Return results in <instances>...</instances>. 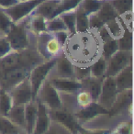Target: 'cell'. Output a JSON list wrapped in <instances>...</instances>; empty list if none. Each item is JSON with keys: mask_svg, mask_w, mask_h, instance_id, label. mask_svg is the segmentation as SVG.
<instances>
[{"mask_svg": "<svg viewBox=\"0 0 134 134\" xmlns=\"http://www.w3.org/2000/svg\"><path fill=\"white\" fill-rule=\"evenodd\" d=\"M101 40L97 30L70 34L63 52L77 66H90L101 56Z\"/></svg>", "mask_w": 134, "mask_h": 134, "instance_id": "cell-1", "label": "cell"}, {"mask_svg": "<svg viewBox=\"0 0 134 134\" xmlns=\"http://www.w3.org/2000/svg\"><path fill=\"white\" fill-rule=\"evenodd\" d=\"M44 61L34 47L18 51L11 50L0 59V75L8 70L18 68L31 70L34 66Z\"/></svg>", "mask_w": 134, "mask_h": 134, "instance_id": "cell-2", "label": "cell"}, {"mask_svg": "<svg viewBox=\"0 0 134 134\" xmlns=\"http://www.w3.org/2000/svg\"><path fill=\"white\" fill-rule=\"evenodd\" d=\"M30 16L18 22H14L8 31L6 33V38L9 42L12 50H23L29 47H34V37L29 28Z\"/></svg>", "mask_w": 134, "mask_h": 134, "instance_id": "cell-3", "label": "cell"}, {"mask_svg": "<svg viewBox=\"0 0 134 134\" xmlns=\"http://www.w3.org/2000/svg\"><path fill=\"white\" fill-rule=\"evenodd\" d=\"M33 46L45 61L56 59L63 52V46L55 34L48 30L35 34Z\"/></svg>", "mask_w": 134, "mask_h": 134, "instance_id": "cell-4", "label": "cell"}, {"mask_svg": "<svg viewBox=\"0 0 134 134\" xmlns=\"http://www.w3.org/2000/svg\"><path fill=\"white\" fill-rule=\"evenodd\" d=\"M49 112H50L51 119L52 121L61 124L72 134L79 133L84 128L76 119L75 114L67 110L66 108H61L58 109H49Z\"/></svg>", "mask_w": 134, "mask_h": 134, "instance_id": "cell-5", "label": "cell"}, {"mask_svg": "<svg viewBox=\"0 0 134 134\" xmlns=\"http://www.w3.org/2000/svg\"><path fill=\"white\" fill-rule=\"evenodd\" d=\"M35 99L44 104L49 109H58L63 108L61 96L58 90L46 79L40 87Z\"/></svg>", "mask_w": 134, "mask_h": 134, "instance_id": "cell-6", "label": "cell"}, {"mask_svg": "<svg viewBox=\"0 0 134 134\" xmlns=\"http://www.w3.org/2000/svg\"><path fill=\"white\" fill-rule=\"evenodd\" d=\"M54 62H55V59L50 60V61H44L34 66L30 70L28 78L30 83V86H31L33 99H35L40 87L48 77L51 70L54 65Z\"/></svg>", "mask_w": 134, "mask_h": 134, "instance_id": "cell-7", "label": "cell"}, {"mask_svg": "<svg viewBox=\"0 0 134 134\" xmlns=\"http://www.w3.org/2000/svg\"><path fill=\"white\" fill-rule=\"evenodd\" d=\"M130 63H132V51L118 50L108 59L106 76L115 77Z\"/></svg>", "mask_w": 134, "mask_h": 134, "instance_id": "cell-8", "label": "cell"}, {"mask_svg": "<svg viewBox=\"0 0 134 134\" xmlns=\"http://www.w3.org/2000/svg\"><path fill=\"white\" fill-rule=\"evenodd\" d=\"M119 94L116 86L115 78L112 76H105L102 81V86L97 103L103 108L109 111Z\"/></svg>", "mask_w": 134, "mask_h": 134, "instance_id": "cell-9", "label": "cell"}, {"mask_svg": "<svg viewBox=\"0 0 134 134\" xmlns=\"http://www.w3.org/2000/svg\"><path fill=\"white\" fill-rule=\"evenodd\" d=\"M43 0H25L18 1L8 8H3L7 14L9 16L13 22H18L25 18L31 15L36 7L42 2Z\"/></svg>", "mask_w": 134, "mask_h": 134, "instance_id": "cell-10", "label": "cell"}, {"mask_svg": "<svg viewBox=\"0 0 134 134\" xmlns=\"http://www.w3.org/2000/svg\"><path fill=\"white\" fill-rule=\"evenodd\" d=\"M74 66L73 63L63 52L55 59L53 67L47 78H75Z\"/></svg>", "mask_w": 134, "mask_h": 134, "instance_id": "cell-11", "label": "cell"}, {"mask_svg": "<svg viewBox=\"0 0 134 134\" xmlns=\"http://www.w3.org/2000/svg\"><path fill=\"white\" fill-rule=\"evenodd\" d=\"M8 92L11 96L14 105L25 106L31 100H33L31 86H30L29 78H26L19 82Z\"/></svg>", "mask_w": 134, "mask_h": 134, "instance_id": "cell-12", "label": "cell"}, {"mask_svg": "<svg viewBox=\"0 0 134 134\" xmlns=\"http://www.w3.org/2000/svg\"><path fill=\"white\" fill-rule=\"evenodd\" d=\"M124 112H129L132 117V89L119 92L113 106L108 111V116L116 117L122 115Z\"/></svg>", "mask_w": 134, "mask_h": 134, "instance_id": "cell-13", "label": "cell"}, {"mask_svg": "<svg viewBox=\"0 0 134 134\" xmlns=\"http://www.w3.org/2000/svg\"><path fill=\"white\" fill-rule=\"evenodd\" d=\"M30 72V70L22 68L8 70L0 75V86L2 89L9 91L17 84L28 78Z\"/></svg>", "mask_w": 134, "mask_h": 134, "instance_id": "cell-14", "label": "cell"}, {"mask_svg": "<svg viewBox=\"0 0 134 134\" xmlns=\"http://www.w3.org/2000/svg\"><path fill=\"white\" fill-rule=\"evenodd\" d=\"M75 116L81 125L84 123H86L90 120H93L96 118L102 115H108V111L103 108L100 105H98L97 102H93L89 106L86 108H82L77 109L75 112H74Z\"/></svg>", "mask_w": 134, "mask_h": 134, "instance_id": "cell-15", "label": "cell"}, {"mask_svg": "<svg viewBox=\"0 0 134 134\" xmlns=\"http://www.w3.org/2000/svg\"><path fill=\"white\" fill-rule=\"evenodd\" d=\"M35 100L37 101V116L32 134H45L52 122L49 108L39 100Z\"/></svg>", "mask_w": 134, "mask_h": 134, "instance_id": "cell-16", "label": "cell"}, {"mask_svg": "<svg viewBox=\"0 0 134 134\" xmlns=\"http://www.w3.org/2000/svg\"><path fill=\"white\" fill-rule=\"evenodd\" d=\"M59 93H76L82 88L81 81L75 78H47Z\"/></svg>", "mask_w": 134, "mask_h": 134, "instance_id": "cell-17", "label": "cell"}, {"mask_svg": "<svg viewBox=\"0 0 134 134\" xmlns=\"http://www.w3.org/2000/svg\"><path fill=\"white\" fill-rule=\"evenodd\" d=\"M102 81L103 79L97 78V77H94L92 75H88L86 78L81 80L82 89L86 90V92L90 94L94 102H97L99 97L101 86H102Z\"/></svg>", "mask_w": 134, "mask_h": 134, "instance_id": "cell-18", "label": "cell"}, {"mask_svg": "<svg viewBox=\"0 0 134 134\" xmlns=\"http://www.w3.org/2000/svg\"><path fill=\"white\" fill-rule=\"evenodd\" d=\"M114 78L118 92L132 89V63L121 70Z\"/></svg>", "mask_w": 134, "mask_h": 134, "instance_id": "cell-19", "label": "cell"}, {"mask_svg": "<svg viewBox=\"0 0 134 134\" xmlns=\"http://www.w3.org/2000/svg\"><path fill=\"white\" fill-rule=\"evenodd\" d=\"M61 0H43L40 3L31 14H37L44 17L46 19H50L55 17V12Z\"/></svg>", "mask_w": 134, "mask_h": 134, "instance_id": "cell-20", "label": "cell"}, {"mask_svg": "<svg viewBox=\"0 0 134 134\" xmlns=\"http://www.w3.org/2000/svg\"><path fill=\"white\" fill-rule=\"evenodd\" d=\"M37 116V101L35 99L25 105V124L27 134H32Z\"/></svg>", "mask_w": 134, "mask_h": 134, "instance_id": "cell-21", "label": "cell"}, {"mask_svg": "<svg viewBox=\"0 0 134 134\" xmlns=\"http://www.w3.org/2000/svg\"><path fill=\"white\" fill-rule=\"evenodd\" d=\"M7 117L12 121L15 125L22 130H25L26 124H25V106H19V105H13L11 109L9 110Z\"/></svg>", "mask_w": 134, "mask_h": 134, "instance_id": "cell-22", "label": "cell"}, {"mask_svg": "<svg viewBox=\"0 0 134 134\" xmlns=\"http://www.w3.org/2000/svg\"><path fill=\"white\" fill-rule=\"evenodd\" d=\"M96 14L104 24L108 21L115 19V18L119 17L115 8H113L112 4L110 3V1H108V0H103Z\"/></svg>", "mask_w": 134, "mask_h": 134, "instance_id": "cell-23", "label": "cell"}, {"mask_svg": "<svg viewBox=\"0 0 134 134\" xmlns=\"http://www.w3.org/2000/svg\"><path fill=\"white\" fill-rule=\"evenodd\" d=\"M105 28L108 31L109 35L111 36L113 39H119L121 35H122L123 31L126 28H125L124 24H123L122 20H121L120 17H117L115 19H111V20L108 21L104 24Z\"/></svg>", "mask_w": 134, "mask_h": 134, "instance_id": "cell-24", "label": "cell"}, {"mask_svg": "<svg viewBox=\"0 0 134 134\" xmlns=\"http://www.w3.org/2000/svg\"><path fill=\"white\" fill-rule=\"evenodd\" d=\"M46 23L47 19L44 17L37 14H31L30 15L29 19V28L30 30L34 34L41 33V32L46 31Z\"/></svg>", "mask_w": 134, "mask_h": 134, "instance_id": "cell-25", "label": "cell"}, {"mask_svg": "<svg viewBox=\"0 0 134 134\" xmlns=\"http://www.w3.org/2000/svg\"><path fill=\"white\" fill-rule=\"evenodd\" d=\"M0 134H27L7 116L0 115Z\"/></svg>", "mask_w": 134, "mask_h": 134, "instance_id": "cell-26", "label": "cell"}, {"mask_svg": "<svg viewBox=\"0 0 134 134\" xmlns=\"http://www.w3.org/2000/svg\"><path fill=\"white\" fill-rule=\"evenodd\" d=\"M107 63L108 60L103 56H99L91 65H90V75L97 78L103 79L106 76Z\"/></svg>", "mask_w": 134, "mask_h": 134, "instance_id": "cell-27", "label": "cell"}, {"mask_svg": "<svg viewBox=\"0 0 134 134\" xmlns=\"http://www.w3.org/2000/svg\"><path fill=\"white\" fill-rule=\"evenodd\" d=\"M59 16L61 17L63 23L66 26L67 30L71 34L75 33L76 32V29H75V24H76V8L63 12V13L59 14Z\"/></svg>", "mask_w": 134, "mask_h": 134, "instance_id": "cell-28", "label": "cell"}, {"mask_svg": "<svg viewBox=\"0 0 134 134\" xmlns=\"http://www.w3.org/2000/svg\"><path fill=\"white\" fill-rule=\"evenodd\" d=\"M76 32H84L89 30L88 26V15L84 11L81 5L76 7Z\"/></svg>", "mask_w": 134, "mask_h": 134, "instance_id": "cell-29", "label": "cell"}, {"mask_svg": "<svg viewBox=\"0 0 134 134\" xmlns=\"http://www.w3.org/2000/svg\"><path fill=\"white\" fill-rule=\"evenodd\" d=\"M13 105V100H12L9 92L1 88L0 90V115H8Z\"/></svg>", "mask_w": 134, "mask_h": 134, "instance_id": "cell-30", "label": "cell"}, {"mask_svg": "<svg viewBox=\"0 0 134 134\" xmlns=\"http://www.w3.org/2000/svg\"><path fill=\"white\" fill-rule=\"evenodd\" d=\"M119 50L118 47V42L116 39H108L107 41H103L101 44V56L108 60L112 54L115 53Z\"/></svg>", "mask_w": 134, "mask_h": 134, "instance_id": "cell-31", "label": "cell"}, {"mask_svg": "<svg viewBox=\"0 0 134 134\" xmlns=\"http://www.w3.org/2000/svg\"><path fill=\"white\" fill-rule=\"evenodd\" d=\"M119 50L132 51V30L125 29L122 35L117 39Z\"/></svg>", "mask_w": 134, "mask_h": 134, "instance_id": "cell-32", "label": "cell"}, {"mask_svg": "<svg viewBox=\"0 0 134 134\" xmlns=\"http://www.w3.org/2000/svg\"><path fill=\"white\" fill-rule=\"evenodd\" d=\"M110 3L119 16L132 11V0H110Z\"/></svg>", "mask_w": 134, "mask_h": 134, "instance_id": "cell-33", "label": "cell"}, {"mask_svg": "<svg viewBox=\"0 0 134 134\" xmlns=\"http://www.w3.org/2000/svg\"><path fill=\"white\" fill-rule=\"evenodd\" d=\"M46 28L48 31L52 32V33L61 31V30H67L66 26H65L63 19H61V17L59 15L55 16V17L52 18L50 19H47Z\"/></svg>", "mask_w": 134, "mask_h": 134, "instance_id": "cell-34", "label": "cell"}, {"mask_svg": "<svg viewBox=\"0 0 134 134\" xmlns=\"http://www.w3.org/2000/svg\"><path fill=\"white\" fill-rule=\"evenodd\" d=\"M93 99H92L91 96L88 92L86 90L81 88L79 91L75 93V103H76L77 109L82 108H86V107L89 106L91 103H93Z\"/></svg>", "mask_w": 134, "mask_h": 134, "instance_id": "cell-35", "label": "cell"}, {"mask_svg": "<svg viewBox=\"0 0 134 134\" xmlns=\"http://www.w3.org/2000/svg\"><path fill=\"white\" fill-rule=\"evenodd\" d=\"M13 23L14 22L9 18V16L0 7V34L6 35V33L8 31Z\"/></svg>", "mask_w": 134, "mask_h": 134, "instance_id": "cell-36", "label": "cell"}, {"mask_svg": "<svg viewBox=\"0 0 134 134\" xmlns=\"http://www.w3.org/2000/svg\"><path fill=\"white\" fill-rule=\"evenodd\" d=\"M102 1L100 0H82L80 2V5L84 11L87 15L96 13L98 10Z\"/></svg>", "mask_w": 134, "mask_h": 134, "instance_id": "cell-37", "label": "cell"}, {"mask_svg": "<svg viewBox=\"0 0 134 134\" xmlns=\"http://www.w3.org/2000/svg\"><path fill=\"white\" fill-rule=\"evenodd\" d=\"M82 0H61V3L58 6L55 12V16H58L59 14L63 13L67 10H70L72 8H75L80 4Z\"/></svg>", "mask_w": 134, "mask_h": 134, "instance_id": "cell-38", "label": "cell"}, {"mask_svg": "<svg viewBox=\"0 0 134 134\" xmlns=\"http://www.w3.org/2000/svg\"><path fill=\"white\" fill-rule=\"evenodd\" d=\"M74 73H75V78L78 81L86 78V76L90 75V66H74Z\"/></svg>", "mask_w": 134, "mask_h": 134, "instance_id": "cell-39", "label": "cell"}, {"mask_svg": "<svg viewBox=\"0 0 134 134\" xmlns=\"http://www.w3.org/2000/svg\"><path fill=\"white\" fill-rule=\"evenodd\" d=\"M45 134H72V133L70 131H68V130H67L64 127L62 126L61 124L52 120L50 128L45 132Z\"/></svg>", "mask_w": 134, "mask_h": 134, "instance_id": "cell-40", "label": "cell"}, {"mask_svg": "<svg viewBox=\"0 0 134 134\" xmlns=\"http://www.w3.org/2000/svg\"><path fill=\"white\" fill-rule=\"evenodd\" d=\"M103 25H104V23L101 21V19L97 17L96 13L88 15V26H89V29L97 30Z\"/></svg>", "mask_w": 134, "mask_h": 134, "instance_id": "cell-41", "label": "cell"}, {"mask_svg": "<svg viewBox=\"0 0 134 134\" xmlns=\"http://www.w3.org/2000/svg\"><path fill=\"white\" fill-rule=\"evenodd\" d=\"M11 46L5 35H0V59L11 51Z\"/></svg>", "mask_w": 134, "mask_h": 134, "instance_id": "cell-42", "label": "cell"}, {"mask_svg": "<svg viewBox=\"0 0 134 134\" xmlns=\"http://www.w3.org/2000/svg\"><path fill=\"white\" fill-rule=\"evenodd\" d=\"M116 131H118L119 134H132V122L131 119L130 121L122 122L117 126L115 129Z\"/></svg>", "mask_w": 134, "mask_h": 134, "instance_id": "cell-43", "label": "cell"}, {"mask_svg": "<svg viewBox=\"0 0 134 134\" xmlns=\"http://www.w3.org/2000/svg\"><path fill=\"white\" fill-rule=\"evenodd\" d=\"M112 130H108V129H86L83 128L79 133L80 134H109Z\"/></svg>", "mask_w": 134, "mask_h": 134, "instance_id": "cell-44", "label": "cell"}, {"mask_svg": "<svg viewBox=\"0 0 134 134\" xmlns=\"http://www.w3.org/2000/svg\"><path fill=\"white\" fill-rule=\"evenodd\" d=\"M55 36L56 38H57L58 41H59L60 43H61V45L63 47V45L65 44V42H66L67 39L69 38L70 36V32L68 31V30H61V31H57L55 32Z\"/></svg>", "mask_w": 134, "mask_h": 134, "instance_id": "cell-45", "label": "cell"}, {"mask_svg": "<svg viewBox=\"0 0 134 134\" xmlns=\"http://www.w3.org/2000/svg\"><path fill=\"white\" fill-rule=\"evenodd\" d=\"M18 2V0H0V7L2 8H6L12 6Z\"/></svg>", "mask_w": 134, "mask_h": 134, "instance_id": "cell-46", "label": "cell"}, {"mask_svg": "<svg viewBox=\"0 0 134 134\" xmlns=\"http://www.w3.org/2000/svg\"><path fill=\"white\" fill-rule=\"evenodd\" d=\"M0 90H1V86H0Z\"/></svg>", "mask_w": 134, "mask_h": 134, "instance_id": "cell-47", "label": "cell"}, {"mask_svg": "<svg viewBox=\"0 0 134 134\" xmlns=\"http://www.w3.org/2000/svg\"><path fill=\"white\" fill-rule=\"evenodd\" d=\"M100 1H103V0H100Z\"/></svg>", "mask_w": 134, "mask_h": 134, "instance_id": "cell-48", "label": "cell"}, {"mask_svg": "<svg viewBox=\"0 0 134 134\" xmlns=\"http://www.w3.org/2000/svg\"><path fill=\"white\" fill-rule=\"evenodd\" d=\"M108 1H110V0H108Z\"/></svg>", "mask_w": 134, "mask_h": 134, "instance_id": "cell-49", "label": "cell"}, {"mask_svg": "<svg viewBox=\"0 0 134 134\" xmlns=\"http://www.w3.org/2000/svg\"><path fill=\"white\" fill-rule=\"evenodd\" d=\"M77 134H80V133H77Z\"/></svg>", "mask_w": 134, "mask_h": 134, "instance_id": "cell-50", "label": "cell"}, {"mask_svg": "<svg viewBox=\"0 0 134 134\" xmlns=\"http://www.w3.org/2000/svg\"><path fill=\"white\" fill-rule=\"evenodd\" d=\"M0 35H1V34H0Z\"/></svg>", "mask_w": 134, "mask_h": 134, "instance_id": "cell-51", "label": "cell"}]
</instances>
